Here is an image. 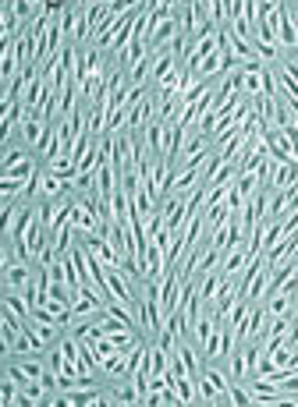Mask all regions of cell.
Segmentation results:
<instances>
[{"instance_id":"1","label":"cell","mask_w":298,"mask_h":407,"mask_svg":"<svg viewBox=\"0 0 298 407\" xmlns=\"http://www.w3.org/2000/svg\"><path fill=\"white\" fill-rule=\"evenodd\" d=\"M267 170H270V191H284L298 181V163H277L267 159Z\"/></svg>"},{"instance_id":"2","label":"cell","mask_w":298,"mask_h":407,"mask_svg":"<svg viewBox=\"0 0 298 407\" xmlns=\"http://www.w3.org/2000/svg\"><path fill=\"white\" fill-rule=\"evenodd\" d=\"M43 135H47L43 113H40V110H36V113H25V120H22V142H25L29 149H40V145H43Z\"/></svg>"},{"instance_id":"3","label":"cell","mask_w":298,"mask_h":407,"mask_svg":"<svg viewBox=\"0 0 298 407\" xmlns=\"http://www.w3.org/2000/svg\"><path fill=\"white\" fill-rule=\"evenodd\" d=\"M295 301H298V294H291V291H274V294H267V298H263V305H267V315H270V319L288 315V312L295 308Z\"/></svg>"},{"instance_id":"4","label":"cell","mask_w":298,"mask_h":407,"mask_svg":"<svg viewBox=\"0 0 298 407\" xmlns=\"http://www.w3.org/2000/svg\"><path fill=\"white\" fill-rule=\"evenodd\" d=\"M18 397H22V393H18V379L4 372V383H0V404L11 407V404H18Z\"/></svg>"},{"instance_id":"5","label":"cell","mask_w":298,"mask_h":407,"mask_svg":"<svg viewBox=\"0 0 298 407\" xmlns=\"http://www.w3.org/2000/svg\"><path fill=\"white\" fill-rule=\"evenodd\" d=\"M284 237H288V234H284V223H281V220H277V223H270V227H267V237H263V255H270Z\"/></svg>"},{"instance_id":"6","label":"cell","mask_w":298,"mask_h":407,"mask_svg":"<svg viewBox=\"0 0 298 407\" xmlns=\"http://www.w3.org/2000/svg\"><path fill=\"white\" fill-rule=\"evenodd\" d=\"M25 156H32V152H29V149H18V145H4V156H0V170L15 167V163H22Z\"/></svg>"},{"instance_id":"7","label":"cell","mask_w":298,"mask_h":407,"mask_svg":"<svg viewBox=\"0 0 298 407\" xmlns=\"http://www.w3.org/2000/svg\"><path fill=\"white\" fill-rule=\"evenodd\" d=\"M288 11H291V22H295V29H298V4H288Z\"/></svg>"}]
</instances>
